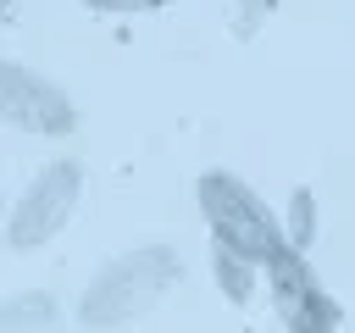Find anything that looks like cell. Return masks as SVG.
I'll return each mask as SVG.
<instances>
[{"instance_id":"6da1fadb","label":"cell","mask_w":355,"mask_h":333,"mask_svg":"<svg viewBox=\"0 0 355 333\" xmlns=\"http://www.w3.org/2000/svg\"><path fill=\"white\" fill-rule=\"evenodd\" d=\"M172 283H178V250L172 244H139L89 278V289L78 300V322L89 333H116V327L150 316Z\"/></svg>"},{"instance_id":"7a4b0ae2","label":"cell","mask_w":355,"mask_h":333,"mask_svg":"<svg viewBox=\"0 0 355 333\" xmlns=\"http://www.w3.org/2000/svg\"><path fill=\"white\" fill-rule=\"evenodd\" d=\"M200 216H205V228H211V244H227L233 255H244V261H266V255H277L283 250V228H277V211L239 178V172H227V166H211V172H200Z\"/></svg>"},{"instance_id":"3957f363","label":"cell","mask_w":355,"mask_h":333,"mask_svg":"<svg viewBox=\"0 0 355 333\" xmlns=\"http://www.w3.org/2000/svg\"><path fill=\"white\" fill-rule=\"evenodd\" d=\"M78 194H83V166H78V161H50L44 172H33V183L17 194L11 216H6V244H11V250H39V244H50V239L72 222Z\"/></svg>"},{"instance_id":"277c9868","label":"cell","mask_w":355,"mask_h":333,"mask_svg":"<svg viewBox=\"0 0 355 333\" xmlns=\"http://www.w3.org/2000/svg\"><path fill=\"white\" fill-rule=\"evenodd\" d=\"M0 122L39 133V139H67L78 128V105L55 78H44L22 61H0Z\"/></svg>"},{"instance_id":"5b68a950","label":"cell","mask_w":355,"mask_h":333,"mask_svg":"<svg viewBox=\"0 0 355 333\" xmlns=\"http://www.w3.org/2000/svg\"><path fill=\"white\" fill-rule=\"evenodd\" d=\"M261 266H266V289H272V305H277V316H283L288 333H338V305L316 283L305 250H288L283 244Z\"/></svg>"},{"instance_id":"8992f818","label":"cell","mask_w":355,"mask_h":333,"mask_svg":"<svg viewBox=\"0 0 355 333\" xmlns=\"http://www.w3.org/2000/svg\"><path fill=\"white\" fill-rule=\"evenodd\" d=\"M55 322V294L50 289H17L0 300V333H44Z\"/></svg>"},{"instance_id":"52a82bcc","label":"cell","mask_w":355,"mask_h":333,"mask_svg":"<svg viewBox=\"0 0 355 333\" xmlns=\"http://www.w3.org/2000/svg\"><path fill=\"white\" fill-rule=\"evenodd\" d=\"M211 278H216V289H222L233 305H250V300H255V278H261V266L244 261V255H233L227 244H211Z\"/></svg>"},{"instance_id":"ba28073f","label":"cell","mask_w":355,"mask_h":333,"mask_svg":"<svg viewBox=\"0 0 355 333\" xmlns=\"http://www.w3.org/2000/svg\"><path fill=\"white\" fill-rule=\"evenodd\" d=\"M277 228H283L288 250H311V239H316V200H311V189H294L288 216H277Z\"/></svg>"},{"instance_id":"9c48e42d","label":"cell","mask_w":355,"mask_h":333,"mask_svg":"<svg viewBox=\"0 0 355 333\" xmlns=\"http://www.w3.org/2000/svg\"><path fill=\"white\" fill-rule=\"evenodd\" d=\"M78 6H89V11H161L172 0H78Z\"/></svg>"},{"instance_id":"30bf717a","label":"cell","mask_w":355,"mask_h":333,"mask_svg":"<svg viewBox=\"0 0 355 333\" xmlns=\"http://www.w3.org/2000/svg\"><path fill=\"white\" fill-rule=\"evenodd\" d=\"M239 6H277V0H239Z\"/></svg>"},{"instance_id":"8fae6325","label":"cell","mask_w":355,"mask_h":333,"mask_svg":"<svg viewBox=\"0 0 355 333\" xmlns=\"http://www.w3.org/2000/svg\"><path fill=\"white\" fill-rule=\"evenodd\" d=\"M6 6H11V0H0V11H6Z\"/></svg>"}]
</instances>
